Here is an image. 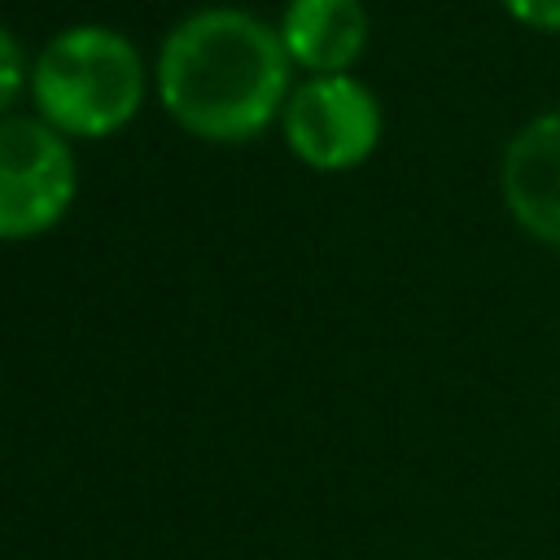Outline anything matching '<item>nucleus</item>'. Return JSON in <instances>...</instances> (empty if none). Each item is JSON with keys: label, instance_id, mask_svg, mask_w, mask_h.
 <instances>
[{"label": "nucleus", "instance_id": "nucleus-1", "mask_svg": "<svg viewBox=\"0 0 560 560\" xmlns=\"http://www.w3.org/2000/svg\"><path fill=\"white\" fill-rule=\"evenodd\" d=\"M153 92L184 136L245 144L280 122L293 92V61L267 18L236 4H206L162 35Z\"/></svg>", "mask_w": 560, "mask_h": 560}, {"label": "nucleus", "instance_id": "nucleus-2", "mask_svg": "<svg viewBox=\"0 0 560 560\" xmlns=\"http://www.w3.org/2000/svg\"><path fill=\"white\" fill-rule=\"evenodd\" d=\"M149 88L153 70L122 31L79 22L44 39L26 92L35 114L66 140H109L140 118Z\"/></svg>", "mask_w": 560, "mask_h": 560}, {"label": "nucleus", "instance_id": "nucleus-3", "mask_svg": "<svg viewBox=\"0 0 560 560\" xmlns=\"http://www.w3.org/2000/svg\"><path fill=\"white\" fill-rule=\"evenodd\" d=\"M79 197L74 140L39 114L0 118V245L48 236Z\"/></svg>", "mask_w": 560, "mask_h": 560}, {"label": "nucleus", "instance_id": "nucleus-4", "mask_svg": "<svg viewBox=\"0 0 560 560\" xmlns=\"http://www.w3.org/2000/svg\"><path fill=\"white\" fill-rule=\"evenodd\" d=\"M284 149L315 175H346L363 166L385 136L381 96L350 74H306L280 109Z\"/></svg>", "mask_w": 560, "mask_h": 560}, {"label": "nucleus", "instance_id": "nucleus-5", "mask_svg": "<svg viewBox=\"0 0 560 560\" xmlns=\"http://www.w3.org/2000/svg\"><path fill=\"white\" fill-rule=\"evenodd\" d=\"M494 179L512 228L560 254V105L525 118L508 136Z\"/></svg>", "mask_w": 560, "mask_h": 560}, {"label": "nucleus", "instance_id": "nucleus-6", "mask_svg": "<svg viewBox=\"0 0 560 560\" xmlns=\"http://www.w3.org/2000/svg\"><path fill=\"white\" fill-rule=\"evenodd\" d=\"M276 31L293 70L350 74L368 52L372 18L363 0H284Z\"/></svg>", "mask_w": 560, "mask_h": 560}, {"label": "nucleus", "instance_id": "nucleus-7", "mask_svg": "<svg viewBox=\"0 0 560 560\" xmlns=\"http://www.w3.org/2000/svg\"><path fill=\"white\" fill-rule=\"evenodd\" d=\"M26 88H31V57L18 44V35L0 22V118L13 114V105Z\"/></svg>", "mask_w": 560, "mask_h": 560}, {"label": "nucleus", "instance_id": "nucleus-8", "mask_svg": "<svg viewBox=\"0 0 560 560\" xmlns=\"http://www.w3.org/2000/svg\"><path fill=\"white\" fill-rule=\"evenodd\" d=\"M499 9L534 35H560V0H499Z\"/></svg>", "mask_w": 560, "mask_h": 560}]
</instances>
